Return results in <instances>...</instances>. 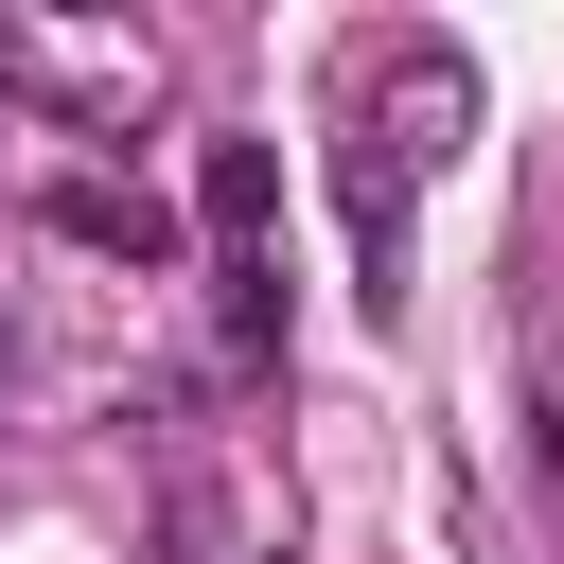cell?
Instances as JSON below:
<instances>
[{"instance_id": "1", "label": "cell", "mask_w": 564, "mask_h": 564, "mask_svg": "<svg viewBox=\"0 0 564 564\" xmlns=\"http://www.w3.org/2000/svg\"><path fill=\"white\" fill-rule=\"evenodd\" d=\"M458 123H476V70H458V53H405V70H388V123H352V141H370L388 176H405V159L441 176V159H458Z\"/></svg>"}, {"instance_id": "2", "label": "cell", "mask_w": 564, "mask_h": 564, "mask_svg": "<svg viewBox=\"0 0 564 564\" xmlns=\"http://www.w3.org/2000/svg\"><path fill=\"white\" fill-rule=\"evenodd\" d=\"M194 212H212V264L264 247V212H282V141H212V159H194Z\"/></svg>"}, {"instance_id": "3", "label": "cell", "mask_w": 564, "mask_h": 564, "mask_svg": "<svg viewBox=\"0 0 564 564\" xmlns=\"http://www.w3.org/2000/svg\"><path fill=\"white\" fill-rule=\"evenodd\" d=\"M35 212H53L70 247H106V264H159V194H123V176H53Z\"/></svg>"}, {"instance_id": "4", "label": "cell", "mask_w": 564, "mask_h": 564, "mask_svg": "<svg viewBox=\"0 0 564 564\" xmlns=\"http://www.w3.org/2000/svg\"><path fill=\"white\" fill-rule=\"evenodd\" d=\"M212 282H229V370H264V352H282V264H264V247H229Z\"/></svg>"}]
</instances>
